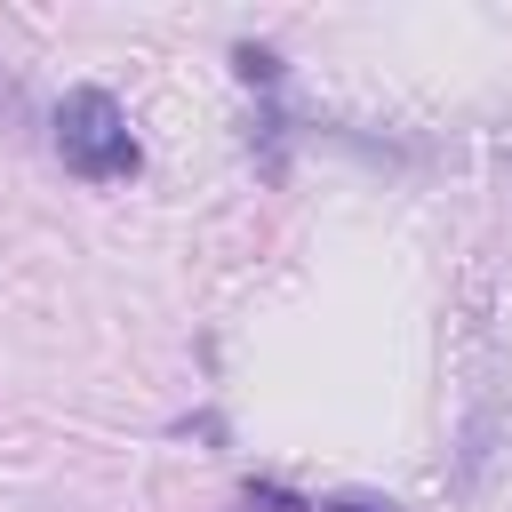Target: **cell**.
Instances as JSON below:
<instances>
[{"mask_svg":"<svg viewBox=\"0 0 512 512\" xmlns=\"http://www.w3.org/2000/svg\"><path fill=\"white\" fill-rule=\"evenodd\" d=\"M56 152H64V168H80L88 184L136 176V136H128V112H120L104 88H72V96L56 104Z\"/></svg>","mask_w":512,"mask_h":512,"instance_id":"obj_1","label":"cell"},{"mask_svg":"<svg viewBox=\"0 0 512 512\" xmlns=\"http://www.w3.org/2000/svg\"><path fill=\"white\" fill-rule=\"evenodd\" d=\"M232 64H240V80H272V72H280V64H272V56H264V48H240V56H232Z\"/></svg>","mask_w":512,"mask_h":512,"instance_id":"obj_2","label":"cell"},{"mask_svg":"<svg viewBox=\"0 0 512 512\" xmlns=\"http://www.w3.org/2000/svg\"><path fill=\"white\" fill-rule=\"evenodd\" d=\"M320 512H392V504H376V496H336V504H320Z\"/></svg>","mask_w":512,"mask_h":512,"instance_id":"obj_3","label":"cell"}]
</instances>
